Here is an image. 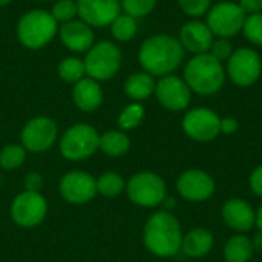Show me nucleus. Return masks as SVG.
Instances as JSON below:
<instances>
[{
  "label": "nucleus",
  "instance_id": "obj_1",
  "mask_svg": "<svg viewBox=\"0 0 262 262\" xmlns=\"http://www.w3.org/2000/svg\"><path fill=\"white\" fill-rule=\"evenodd\" d=\"M138 60L144 72L152 77H166L177 71L184 60V48L170 34H155L140 48Z\"/></svg>",
  "mask_w": 262,
  "mask_h": 262
},
{
  "label": "nucleus",
  "instance_id": "obj_2",
  "mask_svg": "<svg viewBox=\"0 0 262 262\" xmlns=\"http://www.w3.org/2000/svg\"><path fill=\"white\" fill-rule=\"evenodd\" d=\"M183 233L178 220L163 210L154 213L144 227V244L157 256H175L181 250Z\"/></svg>",
  "mask_w": 262,
  "mask_h": 262
},
{
  "label": "nucleus",
  "instance_id": "obj_3",
  "mask_svg": "<svg viewBox=\"0 0 262 262\" xmlns=\"http://www.w3.org/2000/svg\"><path fill=\"white\" fill-rule=\"evenodd\" d=\"M183 80L192 92L207 97L223 89L226 81V69L223 63L209 52L196 54L187 61Z\"/></svg>",
  "mask_w": 262,
  "mask_h": 262
},
{
  "label": "nucleus",
  "instance_id": "obj_4",
  "mask_svg": "<svg viewBox=\"0 0 262 262\" xmlns=\"http://www.w3.org/2000/svg\"><path fill=\"white\" fill-rule=\"evenodd\" d=\"M57 34L55 18L43 9H32L20 17L17 23V37L28 49H40Z\"/></svg>",
  "mask_w": 262,
  "mask_h": 262
},
{
  "label": "nucleus",
  "instance_id": "obj_5",
  "mask_svg": "<svg viewBox=\"0 0 262 262\" xmlns=\"http://www.w3.org/2000/svg\"><path fill=\"white\" fill-rule=\"evenodd\" d=\"M121 51L111 41H100L94 45L84 58V68L89 78L103 81L112 78L121 66Z\"/></svg>",
  "mask_w": 262,
  "mask_h": 262
},
{
  "label": "nucleus",
  "instance_id": "obj_6",
  "mask_svg": "<svg viewBox=\"0 0 262 262\" xmlns=\"http://www.w3.org/2000/svg\"><path fill=\"white\" fill-rule=\"evenodd\" d=\"M244 20L246 12L238 3L220 2L215 6H210L206 23L215 37L232 38L243 31Z\"/></svg>",
  "mask_w": 262,
  "mask_h": 262
},
{
  "label": "nucleus",
  "instance_id": "obj_7",
  "mask_svg": "<svg viewBox=\"0 0 262 262\" xmlns=\"http://www.w3.org/2000/svg\"><path fill=\"white\" fill-rule=\"evenodd\" d=\"M262 72L261 55L252 48H239L233 51L227 60V75L238 88H249L255 84Z\"/></svg>",
  "mask_w": 262,
  "mask_h": 262
},
{
  "label": "nucleus",
  "instance_id": "obj_8",
  "mask_svg": "<svg viewBox=\"0 0 262 262\" xmlns=\"http://www.w3.org/2000/svg\"><path fill=\"white\" fill-rule=\"evenodd\" d=\"M100 144L97 130L88 124H77L66 130L61 138L60 149L68 160H84L91 157Z\"/></svg>",
  "mask_w": 262,
  "mask_h": 262
},
{
  "label": "nucleus",
  "instance_id": "obj_9",
  "mask_svg": "<svg viewBox=\"0 0 262 262\" xmlns=\"http://www.w3.org/2000/svg\"><path fill=\"white\" fill-rule=\"evenodd\" d=\"M127 195L132 203L143 207H155L166 198L164 181L150 172L137 173L127 184Z\"/></svg>",
  "mask_w": 262,
  "mask_h": 262
},
{
  "label": "nucleus",
  "instance_id": "obj_10",
  "mask_svg": "<svg viewBox=\"0 0 262 262\" xmlns=\"http://www.w3.org/2000/svg\"><path fill=\"white\" fill-rule=\"evenodd\" d=\"M221 118L216 112L209 107H195L190 109L183 118V130L184 134L200 143H209L215 140L220 130Z\"/></svg>",
  "mask_w": 262,
  "mask_h": 262
},
{
  "label": "nucleus",
  "instance_id": "obj_11",
  "mask_svg": "<svg viewBox=\"0 0 262 262\" xmlns=\"http://www.w3.org/2000/svg\"><path fill=\"white\" fill-rule=\"evenodd\" d=\"M155 95L160 104L169 111L180 112L187 109L192 100V91L186 81L177 75H166L155 86Z\"/></svg>",
  "mask_w": 262,
  "mask_h": 262
},
{
  "label": "nucleus",
  "instance_id": "obj_12",
  "mask_svg": "<svg viewBox=\"0 0 262 262\" xmlns=\"http://www.w3.org/2000/svg\"><path fill=\"white\" fill-rule=\"evenodd\" d=\"M177 189L180 195L192 203L207 201L215 193V181L213 178L200 169H190L181 173L177 183Z\"/></svg>",
  "mask_w": 262,
  "mask_h": 262
},
{
  "label": "nucleus",
  "instance_id": "obj_13",
  "mask_svg": "<svg viewBox=\"0 0 262 262\" xmlns=\"http://www.w3.org/2000/svg\"><path fill=\"white\" fill-rule=\"evenodd\" d=\"M77 14L89 26L104 28L121 12L120 0H77Z\"/></svg>",
  "mask_w": 262,
  "mask_h": 262
},
{
  "label": "nucleus",
  "instance_id": "obj_14",
  "mask_svg": "<svg viewBox=\"0 0 262 262\" xmlns=\"http://www.w3.org/2000/svg\"><path fill=\"white\" fill-rule=\"evenodd\" d=\"M12 218L23 227L37 226L46 215V201L37 192H25L18 195L11 207Z\"/></svg>",
  "mask_w": 262,
  "mask_h": 262
},
{
  "label": "nucleus",
  "instance_id": "obj_15",
  "mask_svg": "<svg viewBox=\"0 0 262 262\" xmlns=\"http://www.w3.org/2000/svg\"><path fill=\"white\" fill-rule=\"evenodd\" d=\"M57 138V126L51 118L38 117L31 120L21 132V143L31 152H43Z\"/></svg>",
  "mask_w": 262,
  "mask_h": 262
},
{
  "label": "nucleus",
  "instance_id": "obj_16",
  "mask_svg": "<svg viewBox=\"0 0 262 262\" xmlns=\"http://www.w3.org/2000/svg\"><path fill=\"white\" fill-rule=\"evenodd\" d=\"M178 40L186 51L196 55V54L209 52V49L215 40V35L212 34V31L206 21L189 20L181 26Z\"/></svg>",
  "mask_w": 262,
  "mask_h": 262
},
{
  "label": "nucleus",
  "instance_id": "obj_17",
  "mask_svg": "<svg viewBox=\"0 0 262 262\" xmlns=\"http://www.w3.org/2000/svg\"><path fill=\"white\" fill-rule=\"evenodd\" d=\"M60 192L69 203H88L97 193V181L88 173L71 172L61 180Z\"/></svg>",
  "mask_w": 262,
  "mask_h": 262
},
{
  "label": "nucleus",
  "instance_id": "obj_18",
  "mask_svg": "<svg viewBox=\"0 0 262 262\" xmlns=\"http://www.w3.org/2000/svg\"><path fill=\"white\" fill-rule=\"evenodd\" d=\"M221 215H223L224 223L232 230H236L239 233L252 230V227L255 226V220H256V212L252 209V206L247 201L241 198L229 200L223 206Z\"/></svg>",
  "mask_w": 262,
  "mask_h": 262
},
{
  "label": "nucleus",
  "instance_id": "obj_19",
  "mask_svg": "<svg viewBox=\"0 0 262 262\" xmlns=\"http://www.w3.org/2000/svg\"><path fill=\"white\" fill-rule=\"evenodd\" d=\"M60 38L63 45L75 52L89 51L94 46V32L83 20H71L61 25Z\"/></svg>",
  "mask_w": 262,
  "mask_h": 262
},
{
  "label": "nucleus",
  "instance_id": "obj_20",
  "mask_svg": "<svg viewBox=\"0 0 262 262\" xmlns=\"http://www.w3.org/2000/svg\"><path fill=\"white\" fill-rule=\"evenodd\" d=\"M72 97H74L75 104L81 111L92 112V111H95L101 104L103 91H101L100 84L95 80H92V78H81L74 86Z\"/></svg>",
  "mask_w": 262,
  "mask_h": 262
},
{
  "label": "nucleus",
  "instance_id": "obj_21",
  "mask_svg": "<svg viewBox=\"0 0 262 262\" xmlns=\"http://www.w3.org/2000/svg\"><path fill=\"white\" fill-rule=\"evenodd\" d=\"M213 247V235L206 229H193L183 236L181 250L190 258H203Z\"/></svg>",
  "mask_w": 262,
  "mask_h": 262
},
{
  "label": "nucleus",
  "instance_id": "obj_22",
  "mask_svg": "<svg viewBox=\"0 0 262 262\" xmlns=\"http://www.w3.org/2000/svg\"><path fill=\"white\" fill-rule=\"evenodd\" d=\"M155 80L147 72H135L124 83V92L132 100L141 101L149 98L155 92Z\"/></svg>",
  "mask_w": 262,
  "mask_h": 262
},
{
  "label": "nucleus",
  "instance_id": "obj_23",
  "mask_svg": "<svg viewBox=\"0 0 262 262\" xmlns=\"http://www.w3.org/2000/svg\"><path fill=\"white\" fill-rule=\"evenodd\" d=\"M253 252L252 239L246 235H235L224 246V258L227 262H249Z\"/></svg>",
  "mask_w": 262,
  "mask_h": 262
},
{
  "label": "nucleus",
  "instance_id": "obj_24",
  "mask_svg": "<svg viewBox=\"0 0 262 262\" xmlns=\"http://www.w3.org/2000/svg\"><path fill=\"white\" fill-rule=\"evenodd\" d=\"M104 154L111 155V157H120L124 155L129 150L130 141L127 138V135H124L123 132H106L103 137H100V144H98Z\"/></svg>",
  "mask_w": 262,
  "mask_h": 262
},
{
  "label": "nucleus",
  "instance_id": "obj_25",
  "mask_svg": "<svg viewBox=\"0 0 262 262\" xmlns=\"http://www.w3.org/2000/svg\"><path fill=\"white\" fill-rule=\"evenodd\" d=\"M111 31L115 40L118 41H129L135 37L138 31V23L137 18L129 15V14H120L112 23H111Z\"/></svg>",
  "mask_w": 262,
  "mask_h": 262
},
{
  "label": "nucleus",
  "instance_id": "obj_26",
  "mask_svg": "<svg viewBox=\"0 0 262 262\" xmlns=\"http://www.w3.org/2000/svg\"><path fill=\"white\" fill-rule=\"evenodd\" d=\"M57 72H58V77L63 78L64 81L77 83L86 74L84 61H81L80 58H75V57H68L63 61H60Z\"/></svg>",
  "mask_w": 262,
  "mask_h": 262
},
{
  "label": "nucleus",
  "instance_id": "obj_27",
  "mask_svg": "<svg viewBox=\"0 0 262 262\" xmlns=\"http://www.w3.org/2000/svg\"><path fill=\"white\" fill-rule=\"evenodd\" d=\"M243 32L252 45L262 46V12L246 15Z\"/></svg>",
  "mask_w": 262,
  "mask_h": 262
},
{
  "label": "nucleus",
  "instance_id": "obj_28",
  "mask_svg": "<svg viewBox=\"0 0 262 262\" xmlns=\"http://www.w3.org/2000/svg\"><path fill=\"white\" fill-rule=\"evenodd\" d=\"M144 118V107L138 103L129 104L118 117V126L124 130L135 129Z\"/></svg>",
  "mask_w": 262,
  "mask_h": 262
},
{
  "label": "nucleus",
  "instance_id": "obj_29",
  "mask_svg": "<svg viewBox=\"0 0 262 262\" xmlns=\"http://www.w3.org/2000/svg\"><path fill=\"white\" fill-rule=\"evenodd\" d=\"M124 189V181L120 175L117 173H104L100 177V180L97 181V190L106 196H115L118 193H121Z\"/></svg>",
  "mask_w": 262,
  "mask_h": 262
},
{
  "label": "nucleus",
  "instance_id": "obj_30",
  "mask_svg": "<svg viewBox=\"0 0 262 262\" xmlns=\"http://www.w3.org/2000/svg\"><path fill=\"white\" fill-rule=\"evenodd\" d=\"M157 2L158 0H120L124 14H129L135 18L150 14L155 9Z\"/></svg>",
  "mask_w": 262,
  "mask_h": 262
},
{
  "label": "nucleus",
  "instance_id": "obj_31",
  "mask_svg": "<svg viewBox=\"0 0 262 262\" xmlns=\"http://www.w3.org/2000/svg\"><path fill=\"white\" fill-rule=\"evenodd\" d=\"M25 160V149L21 146H8L0 154V164L5 169H17Z\"/></svg>",
  "mask_w": 262,
  "mask_h": 262
},
{
  "label": "nucleus",
  "instance_id": "obj_32",
  "mask_svg": "<svg viewBox=\"0 0 262 262\" xmlns=\"http://www.w3.org/2000/svg\"><path fill=\"white\" fill-rule=\"evenodd\" d=\"M77 14V3L74 0H58L55 2V5L52 6V12L51 15L55 18V21H61V23H66V21H71L74 20Z\"/></svg>",
  "mask_w": 262,
  "mask_h": 262
},
{
  "label": "nucleus",
  "instance_id": "obj_33",
  "mask_svg": "<svg viewBox=\"0 0 262 262\" xmlns=\"http://www.w3.org/2000/svg\"><path fill=\"white\" fill-rule=\"evenodd\" d=\"M178 6L189 17H201L209 12L210 0H178Z\"/></svg>",
  "mask_w": 262,
  "mask_h": 262
},
{
  "label": "nucleus",
  "instance_id": "obj_34",
  "mask_svg": "<svg viewBox=\"0 0 262 262\" xmlns=\"http://www.w3.org/2000/svg\"><path fill=\"white\" fill-rule=\"evenodd\" d=\"M209 54L212 57H215L218 61H227L230 58V55L233 54V49H232V43L229 41V38H221V37H215L210 49H209Z\"/></svg>",
  "mask_w": 262,
  "mask_h": 262
},
{
  "label": "nucleus",
  "instance_id": "obj_35",
  "mask_svg": "<svg viewBox=\"0 0 262 262\" xmlns=\"http://www.w3.org/2000/svg\"><path fill=\"white\" fill-rule=\"evenodd\" d=\"M238 129H239V123H238L236 118H233V117L221 118V123H220V130H221V134H224V135H232V134H235Z\"/></svg>",
  "mask_w": 262,
  "mask_h": 262
},
{
  "label": "nucleus",
  "instance_id": "obj_36",
  "mask_svg": "<svg viewBox=\"0 0 262 262\" xmlns=\"http://www.w3.org/2000/svg\"><path fill=\"white\" fill-rule=\"evenodd\" d=\"M250 189L255 195L262 198V166L256 167L250 175Z\"/></svg>",
  "mask_w": 262,
  "mask_h": 262
},
{
  "label": "nucleus",
  "instance_id": "obj_37",
  "mask_svg": "<svg viewBox=\"0 0 262 262\" xmlns=\"http://www.w3.org/2000/svg\"><path fill=\"white\" fill-rule=\"evenodd\" d=\"M238 5L246 12V15L256 14V12L262 11V0H239Z\"/></svg>",
  "mask_w": 262,
  "mask_h": 262
},
{
  "label": "nucleus",
  "instance_id": "obj_38",
  "mask_svg": "<svg viewBox=\"0 0 262 262\" xmlns=\"http://www.w3.org/2000/svg\"><path fill=\"white\" fill-rule=\"evenodd\" d=\"M26 186H28L29 192H37V189L41 186V178H40L38 175L32 173V175H29V177H28V180H26Z\"/></svg>",
  "mask_w": 262,
  "mask_h": 262
},
{
  "label": "nucleus",
  "instance_id": "obj_39",
  "mask_svg": "<svg viewBox=\"0 0 262 262\" xmlns=\"http://www.w3.org/2000/svg\"><path fill=\"white\" fill-rule=\"evenodd\" d=\"M252 244H253V250L262 252V232H258V233L253 236Z\"/></svg>",
  "mask_w": 262,
  "mask_h": 262
},
{
  "label": "nucleus",
  "instance_id": "obj_40",
  "mask_svg": "<svg viewBox=\"0 0 262 262\" xmlns=\"http://www.w3.org/2000/svg\"><path fill=\"white\" fill-rule=\"evenodd\" d=\"M255 226L259 229V232H262V204L261 207L258 209V212H256V220H255Z\"/></svg>",
  "mask_w": 262,
  "mask_h": 262
},
{
  "label": "nucleus",
  "instance_id": "obj_41",
  "mask_svg": "<svg viewBox=\"0 0 262 262\" xmlns=\"http://www.w3.org/2000/svg\"><path fill=\"white\" fill-rule=\"evenodd\" d=\"M12 0H0V6H6L8 3H11Z\"/></svg>",
  "mask_w": 262,
  "mask_h": 262
}]
</instances>
